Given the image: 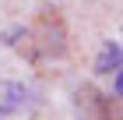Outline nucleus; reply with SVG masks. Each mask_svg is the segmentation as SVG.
Masks as SVG:
<instances>
[{
    "label": "nucleus",
    "mask_w": 123,
    "mask_h": 120,
    "mask_svg": "<svg viewBox=\"0 0 123 120\" xmlns=\"http://www.w3.org/2000/svg\"><path fill=\"white\" fill-rule=\"evenodd\" d=\"M32 106V88L21 81H0V120L18 117Z\"/></svg>",
    "instance_id": "obj_1"
},
{
    "label": "nucleus",
    "mask_w": 123,
    "mask_h": 120,
    "mask_svg": "<svg viewBox=\"0 0 123 120\" xmlns=\"http://www.w3.org/2000/svg\"><path fill=\"white\" fill-rule=\"evenodd\" d=\"M120 42L109 39L102 49H98V60H95V74H120Z\"/></svg>",
    "instance_id": "obj_2"
},
{
    "label": "nucleus",
    "mask_w": 123,
    "mask_h": 120,
    "mask_svg": "<svg viewBox=\"0 0 123 120\" xmlns=\"http://www.w3.org/2000/svg\"><path fill=\"white\" fill-rule=\"evenodd\" d=\"M21 35H25V28H7V32H4V42L14 46V39H21Z\"/></svg>",
    "instance_id": "obj_3"
}]
</instances>
